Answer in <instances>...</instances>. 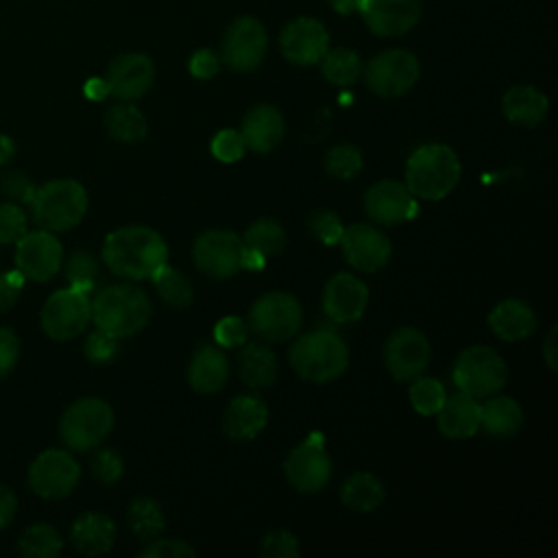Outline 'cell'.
<instances>
[{
	"label": "cell",
	"instance_id": "35",
	"mask_svg": "<svg viewBox=\"0 0 558 558\" xmlns=\"http://www.w3.org/2000/svg\"><path fill=\"white\" fill-rule=\"evenodd\" d=\"M318 63L325 81L338 87L353 85L364 70L360 54L351 48H329Z\"/></svg>",
	"mask_w": 558,
	"mask_h": 558
},
{
	"label": "cell",
	"instance_id": "56",
	"mask_svg": "<svg viewBox=\"0 0 558 558\" xmlns=\"http://www.w3.org/2000/svg\"><path fill=\"white\" fill-rule=\"evenodd\" d=\"M85 96L92 100H105L109 96V87L105 78H89L85 83Z\"/></svg>",
	"mask_w": 558,
	"mask_h": 558
},
{
	"label": "cell",
	"instance_id": "1",
	"mask_svg": "<svg viewBox=\"0 0 558 558\" xmlns=\"http://www.w3.org/2000/svg\"><path fill=\"white\" fill-rule=\"evenodd\" d=\"M105 266L122 279H150L168 264L166 240L150 227L129 225L111 231L102 244Z\"/></svg>",
	"mask_w": 558,
	"mask_h": 558
},
{
	"label": "cell",
	"instance_id": "14",
	"mask_svg": "<svg viewBox=\"0 0 558 558\" xmlns=\"http://www.w3.org/2000/svg\"><path fill=\"white\" fill-rule=\"evenodd\" d=\"M81 480V466L72 453L63 449L41 451L28 469V486L44 499L68 497Z\"/></svg>",
	"mask_w": 558,
	"mask_h": 558
},
{
	"label": "cell",
	"instance_id": "16",
	"mask_svg": "<svg viewBox=\"0 0 558 558\" xmlns=\"http://www.w3.org/2000/svg\"><path fill=\"white\" fill-rule=\"evenodd\" d=\"M61 262L63 248L52 231H26L15 242V268L24 279L48 281L59 272Z\"/></svg>",
	"mask_w": 558,
	"mask_h": 558
},
{
	"label": "cell",
	"instance_id": "28",
	"mask_svg": "<svg viewBox=\"0 0 558 558\" xmlns=\"http://www.w3.org/2000/svg\"><path fill=\"white\" fill-rule=\"evenodd\" d=\"M549 109L547 96L534 85H514L501 98L504 116L519 126H536L545 120Z\"/></svg>",
	"mask_w": 558,
	"mask_h": 558
},
{
	"label": "cell",
	"instance_id": "10",
	"mask_svg": "<svg viewBox=\"0 0 558 558\" xmlns=\"http://www.w3.org/2000/svg\"><path fill=\"white\" fill-rule=\"evenodd\" d=\"M362 72L368 89L375 96L397 98L416 85L421 76V63L414 52L405 48H390L375 54Z\"/></svg>",
	"mask_w": 558,
	"mask_h": 558
},
{
	"label": "cell",
	"instance_id": "43",
	"mask_svg": "<svg viewBox=\"0 0 558 558\" xmlns=\"http://www.w3.org/2000/svg\"><path fill=\"white\" fill-rule=\"evenodd\" d=\"M264 558H299V538L288 530H272L259 543Z\"/></svg>",
	"mask_w": 558,
	"mask_h": 558
},
{
	"label": "cell",
	"instance_id": "46",
	"mask_svg": "<svg viewBox=\"0 0 558 558\" xmlns=\"http://www.w3.org/2000/svg\"><path fill=\"white\" fill-rule=\"evenodd\" d=\"M244 150H246V146H244V140H242L240 131L222 129L211 140V155L222 163L240 161L244 157Z\"/></svg>",
	"mask_w": 558,
	"mask_h": 558
},
{
	"label": "cell",
	"instance_id": "8",
	"mask_svg": "<svg viewBox=\"0 0 558 558\" xmlns=\"http://www.w3.org/2000/svg\"><path fill=\"white\" fill-rule=\"evenodd\" d=\"M303 323V307L290 292H266L248 310V329L266 342L292 338Z\"/></svg>",
	"mask_w": 558,
	"mask_h": 558
},
{
	"label": "cell",
	"instance_id": "18",
	"mask_svg": "<svg viewBox=\"0 0 558 558\" xmlns=\"http://www.w3.org/2000/svg\"><path fill=\"white\" fill-rule=\"evenodd\" d=\"M281 54L294 65H314L329 50V33L316 17H296L279 35Z\"/></svg>",
	"mask_w": 558,
	"mask_h": 558
},
{
	"label": "cell",
	"instance_id": "3",
	"mask_svg": "<svg viewBox=\"0 0 558 558\" xmlns=\"http://www.w3.org/2000/svg\"><path fill=\"white\" fill-rule=\"evenodd\" d=\"M462 166L447 144H423L405 163V187L414 198L440 201L460 183Z\"/></svg>",
	"mask_w": 558,
	"mask_h": 558
},
{
	"label": "cell",
	"instance_id": "11",
	"mask_svg": "<svg viewBox=\"0 0 558 558\" xmlns=\"http://www.w3.org/2000/svg\"><path fill=\"white\" fill-rule=\"evenodd\" d=\"M283 473L299 493L312 495L323 490L331 477V458L325 449V436L312 432L292 447L283 460Z\"/></svg>",
	"mask_w": 558,
	"mask_h": 558
},
{
	"label": "cell",
	"instance_id": "29",
	"mask_svg": "<svg viewBox=\"0 0 558 558\" xmlns=\"http://www.w3.org/2000/svg\"><path fill=\"white\" fill-rule=\"evenodd\" d=\"M523 425V408L508 395L488 397L480 403V429L493 438H512Z\"/></svg>",
	"mask_w": 558,
	"mask_h": 558
},
{
	"label": "cell",
	"instance_id": "26",
	"mask_svg": "<svg viewBox=\"0 0 558 558\" xmlns=\"http://www.w3.org/2000/svg\"><path fill=\"white\" fill-rule=\"evenodd\" d=\"M536 314L521 299H504L488 314L490 331L506 342H519L536 331Z\"/></svg>",
	"mask_w": 558,
	"mask_h": 558
},
{
	"label": "cell",
	"instance_id": "49",
	"mask_svg": "<svg viewBox=\"0 0 558 558\" xmlns=\"http://www.w3.org/2000/svg\"><path fill=\"white\" fill-rule=\"evenodd\" d=\"M124 462L113 449H98L92 458V475L102 484H113L120 480Z\"/></svg>",
	"mask_w": 558,
	"mask_h": 558
},
{
	"label": "cell",
	"instance_id": "27",
	"mask_svg": "<svg viewBox=\"0 0 558 558\" xmlns=\"http://www.w3.org/2000/svg\"><path fill=\"white\" fill-rule=\"evenodd\" d=\"M116 523L100 512H83L70 527V541L76 551L85 556L107 554L116 543Z\"/></svg>",
	"mask_w": 558,
	"mask_h": 558
},
{
	"label": "cell",
	"instance_id": "57",
	"mask_svg": "<svg viewBox=\"0 0 558 558\" xmlns=\"http://www.w3.org/2000/svg\"><path fill=\"white\" fill-rule=\"evenodd\" d=\"M13 155H15V142L7 133H0V166L9 163Z\"/></svg>",
	"mask_w": 558,
	"mask_h": 558
},
{
	"label": "cell",
	"instance_id": "22",
	"mask_svg": "<svg viewBox=\"0 0 558 558\" xmlns=\"http://www.w3.org/2000/svg\"><path fill=\"white\" fill-rule=\"evenodd\" d=\"M368 305L366 283L349 272L333 275L323 290V312L336 323H355Z\"/></svg>",
	"mask_w": 558,
	"mask_h": 558
},
{
	"label": "cell",
	"instance_id": "52",
	"mask_svg": "<svg viewBox=\"0 0 558 558\" xmlns=\"http://www.w3.org/2000/svg\"><path fill=\"white\" fill-rule=\"evenodd\" d=\"M22 288H24V277L17 268L0 272V312H7L17 303Z\"/></svg>",
	"mask_w": 558,
	"mask_h": 558
},
{
	"label": "cell",
	"instance_id": "53",
	"mask_svg": "<svg viewBox=\"0 0 558 558\" xmlns=\"http://www.w3.org/2000/svg\"><path fill=\"white\" fill-rule=\"evenodd\" d=\"M187 68H190V74H192V76L205 81V78H211V76L218 74V70H220V57H218L214 50H209V48H201V50H196V52L190 57Z\"/></svg>",
	"mask_w": 558,
	"mask_h": 558
},
{
	"label": "cell",
	"instance_id": "17",
	"mask_svg": "<svg viewBox=\"0 0 558 558\" xmlns=\"http://www.w3.org/2000/svg\"><path fill=\"white\" fill-rule=\"evenodd\" d=\"M338 244L342 246V255L349 262V266L362 272H375L384 268L392 255L388 235H384V231L366 222L344 227Z\"/></svg>",
	"mask_w": 558,
	"mask_h": 558
},
{
	"label": "cell",
	"instance_id": "31",
	"mask_svg": "<svg viewBox=\"0 0 558 558\" xmlns=\"http://www.w3.org/2000/svg\"><path fill=\"white\" fill-rule=\"evenodd\" d=\"M244 347V344H242ZM238 373L248 388H268L277 381L279 364L266 344L248 342L238 357Z\"/></svg>",
	"mask_w": 558,
	"mask_h": 558
},
{
	"label": "cell",
	"instance_id": "38",
	"mask_svg": "<svg viewBox=\"0 0 558 558\" xmlns=\"http://www.w3.org/2000/svg\"><path fill=\"white\" fill-rule=\"evenodd\" d=\"M150 279L155 283V290H157L159 299L166 305L181 310V307H187L192 303L194 288H192V281L181 270L163 264Z\"/></svg>",
	"mask_w": 558,
	"mask_h": 558
},
{
	"label": "cell",
	"instance_id": "40",
	"mask_svg": "<svg viewBox=\"0 0 558 558\" xmlns=\"http://www.w3.org/2000/svg\"><path fill=\"white\" fill-rule=\"evenodd\" d=\"M325 170L336 179H353L362 170V153L353 144H336L325 155Z\"/></svg>",
	"mask_w": 558,
	"mask_h": 558
},
{
	"label": "cell",
	"instance_id": "20",
	"mask_svg": "<svg viewBox=\"0 0 558 558\" xmlns=\"http://www.w3.org/2000/svg\"><path fill=\"white\" fill-rule=\"evenodd\" d=\"M364 209L377 225H399L418 214V203L401 181L384 179L364 194Z\"/></svg>",
	"mask_w": 558,
	"mask_h": 558
},
{
	"label": "cell",
	"instance_id": "24",
	"mask_svg": "<svg viewBox=\"0 0 558 558\" xmlns=\"http://www.w3.org/2000/svg\"><path fill=\"white\" fill-rule=\"evenodd\" d=\"M268 423V408L257 395H238L222 414V429L233 440H253Z\"/></svg>",
	"mask_w": 558,
	"mask_h": 558
},
{
	"label": "cell",
	"instance_id": "54",
	"mask_svg": "<svg viewBox=\"0 0 558 558\" xmlns=\"http://www.w3.org/2000/svg\"><path fill=\"white\" fill-rule=\"evenodd\" d=\"M15 510H17L15 493L11 488H7V486H0V530L7 527L13 521Z\"/></svg>",
	"mask_w": 558,
	"mask_h": 558
},
{
	"label": "cell",
	"instance_id": "58",
	"mask_svg": "<svg viewBox=\"0 0 558 558\" xmlns=\"http://www.w3.org/2000/svg\"><path fill=\"white\" fill-rule=\"evenodd\" d=\"M329 4H331L340 15H349V13L357 11L360 0H329Z\"/></svg>",
	"mask_w": 558,
	"mask_h": 558
},
{
	"label": "cell",
	"instance_id": "50",
	"mask_svg": "<svg viewBox=\"0 0 558 558\" xmlns=\"http://www.w3.org/2000/svg\"><path fill=\"white\" fill-rule=\"evenodd\" d=\"M118 355V338L96 329L85 340V357L92 364H107Z\"/></svg>",
	"mask_w": 558,
	"mask_h": 558
},
{
	"label": "cell",
	"instance_id": "4",
	"mask_svg": "<svg viewBox=\"0 0 558 558\" xmlns=\"http://www.w3.org/2000/svg\"><path fill=\"white\" fill-rule=\"evenodd\" d=\"M294 373L312 384L338 379L349 366V347L344 338L331 329H316L299 336L290 351Z\"/></svg>",
	"mask_w": 558,
	"mask_h": 558
},
{
	"label": "cell",
	"instance_id": "5",
	"mask_svg": "<svg viewBox=\"0 0 558 558\" xmlns=\"http://www.w3.org/2000/svg\"><path fill=\"white\" fill-rule=\"evenodd\" d=\"M28 207L41 229L52 233L70 231L87 211V192L74 179H54L35 190Z\"/></svg>",
	"mask_w": 558,
	"mask_h": 558
},
{
	"label": "cell",
	"instance_id": "15",
	"mask_svg": "<svg viewBox=\"0 0 558 558\" xmlns=\"http://www.w3.org/2000/svg\"><path fill=\"white\" fill-rule=\"evenodd\" d=\"M429 357V340L414 327L395 329L384 344V364L397 381H412L423 375Z\"/></svg>",
	"mask_w": 558,
	"mask_h": 558
},
{
	"label": "cell",
	"instance_id": "13",
	"mask_svg": "<svg viewBox=\"0 0 558 558\" xmlns=\"http://www.w3.org/2000/svg\"><path fill=\"white\" fill-rule=\"evenodd\" d=\"M242 238L227 229L203 231L192 244V257L211 279H229L242 270Z\"/></svg>",
	"mask_w": 558,
	"mask_h": 558
},
{
	"label": "cell",
	"instance_id": "44",
	"mask_svg": "<svg viewBox=\"0 0 558 558\" xmlns=\"http://www.w3.org/2000/svg\"><path fill=\"white\" fill-rule=\"evenodd\" d=\"M307 227H310V233H312L318 242H323V244H327V246L338 244L340 238H342V231H344L342 220H340L333 211H329V209H318V211H314V214L310 216Z\"/></svg>",
	"mask_w": 558,
	"mask_h": 558
},
{
	"label": "cell",
	"instance_id": "7",
	"mask_svg": "<svg viewBox=\"0 0 558 558\" xmlns=\"http://www.w3.org/2000/svg\"><path fill=\"white\" fill-rule=\"evenodd\" d=\"M451 377L460 392L482 399L504 388L508 379V366L495 349L486 344H473L460 351Z\"/></svg>",
	"mask_w": 558,
	"mask_h": 558
},
{
	"label": "cell",
	"instance_id": "34",
	"mask_svg": "<svg viewBox=\"0 0 558 558\" xmlns=\"http://www.w3.org/2000/svg\"><path fill=\"white\" fill-rule=\"evenodd\" d=\"M126 521L131 532L142 541L148 543L157 536H161V532L166 530V517L161 506L150 499V497H135L129 506L126 512Z\"/></svg>",
	"mask_w": 558,
	"mask_h": 558
},
{
	"label": "cell",
	"instance_id": "30",
	"mask_svg": "<svg viewBox=\"0 0 558 558\" xmlns=\"http://www.w3.org/2000/svg\"><path fill=\"white\" fill-rule=\"evenodd\" d=\"M229 377L227 355L216 347H201L187 366V384L192 390L209 395L225 386Z\"/></svg>",
	"mask_w": 558,
	"mask_h": 558
},
{
	"label": "cell",
	"instance_id": "32",
	"mask_svg": "<svg viewBox=\"0 0 558 558\" xmlns=\"http://www.w3.org/2000/svg\"><path fill=\"white\" fill-rule=\"evenodd\" d=\"M105 129L107 133L122 144H135L142 142L148 133V122L146 116L131 105V100H118L105 111Z\"/></svg>",
	"mask_w": 558,
	"mask_h": 558
},
{
	"label": "cell",
	"instance_id": "51",
	"mask_svg": "<svg viewBox=\"0 0 558 558\" xmlns=\"http://www.w3.org/2000/svg\"><path fill=\"white\" fill-rule=\"evenodd\" d=\"M20 360V338L13 329L0 327V377L11 373Z\"/></svg>",
	"mask_w": 558,
	"mask_h": 558
},
{
	"label": "cell",
	"instance_id": "21",
	"mask_svg": "<svg viewBox=\"0 0 558 558\" xmlns=\"http://www.w3.org/2000/svg\"><path fill=\"white\" fill-rule=\"evenodd\" d=\"M105 81L109 96L118 100H137L155 81V63L144 52H124L111 61Z\"/></svg>",
	"mask_w": 558,
	"mask_h": 558
},
{
	"label": "cell",
	"instance_id": "37",
	"mask_svg": "<svg viewBox=\"0 0 558 558\" xmlns=\"http://www.w3.org/2000/svg\"><path fill=\"white\" fill-rule=\"evenodd\" d=\"M17 549L26 558H54L63 549V538L52 525L35 523L20 534Z\"/></svg>",
	"mask_w": 558,
	"mask_h": 558
},
{
	"label": "cell",
	"instance_id": "23",
	"mask_svg": "<svg viewBox=\"0 0 558 558\" xmlns=\"http://www.w3.org/2000/svg\"><path fill=\"white\" fill-rule=\"evenodd\" d=\"M434 416L438 432L449 440H466L480 429V403L466 392L445 397Z\"/></svg>",
	"mask_w": 558,
	"mask_h": 558
},
{
	"label": "cell",
	"instance_id": "45",
	"mask_svg": "<svg viewBox=\"0 0 558 558\" xmlns=\"http://www.w3.org/2000/svg\"><path fill=\"white\" fill-rule=\"evenodd\" d=\"M37 185L20 170H9L0 177V192L7 201L17 205H31Z\"/></svg>",
	"mask_w": 558,
	"mask_h": 558
},
{
	"label": "cell",
	"instance_id": "25",
	"mask_svg": "<svg viewBox=\"0 0 558 558\" xmlns=\"http://www.w3.org/2000/svg\"><path fill=\"white\" fill-rule=\"evenodd\" d=\"M283 116L272 105H255L246 111L242 120V140L244 146L253 153H270L283 137Z\"/></svg>",
	"mask_w": 558,
	"mask_h": 558
},
{
	"label": "cell",
	"instance_id": "19",
	"mask_svg": "<svg viewBox=\"0 0 558 558\" xmlns=\"http://www.w3.org/2000/svg\"><path fill=\"white\" fill-rule=\"evenodd\" d=\"M357 11L371 33L399 37L418 24L423 4L421 0H360Z\"/></svg>",
	"mask_w": 558,
	"mask_h": 558
},
{
	"label": "cell",
	"instance_id": "12",
	"mask_svg": "<svg viewBox=\"0 0 558 558\" xmlns=\"http://www.w3.org/2000/svg\"><path fill=\"white\" fill-rule=\"evenodd\" d=\"M268 48V33L257 17L242 15L233 20L220 44V61L227 63L233 72H251L255 70Z\"/></svg>",
	"mask_w": 558,
	"mask_h": 558
},
{
	"label": "cell",
	"instance_id": "2",
	"mask_svg": "<svg viewBox=\"0 0 558 558\" xmlns=\"http://www.w3.org/2000/svg\"><path fill=\"white\" fill-rule=\"evenodd\" d=\"M153 314L148 294L131 283H113L92 299V320L96 329L122 340L142 331Z\"/></svg>",
	"mask_w": 558,
	"mask_h": 558
},
{
	"label": "cell",
	"instance_id": "41",
	"mask_svg": "<svg viewBox=\"0 0 558 558\" xmlns=\"http://www.w3.org/2000/svg\"><path fill=\"white\" fill-rule=\"evenodd\" d=\"M65 277L72 288H78L89 294L98 279V259L87 251L72 253V257L68 259V266H65Z\"/></svg>",
	"mask_w": 558,
	"mask_h": 558
},
{
	"label": "cell",
	"instance_id": "47",
	"mask_svg": "<svg viewBox=\"0 0 558 558\" xmlns=\"http://www.w3.org/2000/svg\"><path fill=\"white\" fill-rule=\"evenodd\" d=\"M140 558H185V556H196L194 547L187 545L185 541L179 538H153L148 541L140 551Z\"/></svg>",
	"mask_w": 558,
	"mask_h": 558
},
{
	"label": "cell",
	"instance_id": "48",
	"mask_svg": "<svg viewBox=\"0 0 558 558\" xmlns=\"http://www.w3.org/2000/svg\"><path fill=\"white\" fill-rule=\"evenodd\" d=\"M248 325L240 316H225L214 327V340L216 344L225 349H238L246 342Z\"/></svg>",
	"mask_w": 558,
	"mask_h": 558
},
{
	"label": "cell",
	"instance_id": "9",
	"mask_svg": "<svg viewBox=\"0 0 558 558\" xmlns=\"http://www.w3.org/2000/svg\"><path fill=\"white\" fill-rule=\"evenodd\" d=\"M92 320V299L78 288H61L52 292L39 314L41 329L52 340H72L87 329Z\"/></svg>",
	"mask_w": 558,
	"mask_h": 558
},
{
	"label": "cell",
	"instance_id": "36",
	"mask_svg": "<svg viewBox=\"0 0 558 558\" xmlns=\"http://www.w3.org/2000/svg\"><path fill=\"white\" fill-rule=\"evenodd\" d=\"M242 244L244 248L248 251H255L259 253L264 259L268 257H275L283 251L286 246V233H283V227L272 220V218H259L255 220L246 231H244V238H242Z\"/></svg>",
	"mask_w": 558,
	"mask_h": 558
},
{
	"label": "cell",
	"instance_id": "6",
	"mask_svg": "<svg viewBox=\"0 0 558 558\" xmlns=\"http://www.w3.org/2000/svg\"><path fill=\"white\" fill-rule=\"evenodd\" d=\"M113 429V410L100 397H83L65 408L59 418V438L72 451H92Z\"/></svg>",
	"mask_w": 558,
	"mask_h": 558
},
{
	"label": "cell",
	"instance_id": "39",
	"mask_svg": "<svg viewBox=\"0 0 558 558\" xmlns=\"http://www.w3.org/2000/svg\"><path fill=\"white\" fill-rule=\"evenodd\" d=\"M408 395H410V403H412L414 412H418L423 416H434L447 397V392L438 379L423 377V375L412 379Z\"/></svg>",
	"mask_w": 558,
	"mask_h": 558
},
{
	"label": "cell",
	"instance_id": "42",
	"mask_svg": "<svg viewBox=\"0 0 558 558\" xmlns=\"http://www.w3.org/2000/svg\"><path fill=\"white\" fill-rule=\"evenodd\" d=\"M22 205L4 201L0 203V244H15L28 229Z\"/></svg>",
	"mask_w": 558,
	"mask_h": 558
},
{
	"label": "cell",
	"instance_id": "33",
	"mask_svg": "<svg viewBox=\"0 0 558 558\" xmlns=\"http://www.w3.org/2000/svg\"><path fill=\"white\" fill-rule=\"evenodd\" d=\"M386 497V488L381 480L368 471H357L353 473L340 490V499L347 508L357 510V512H373L381 506Z\"/></svg>",
	"mask_w": 558,
	"mask_h": 558
},
{
	"label": "cell",
	"instance_id": "55",
	"mask_svg": "<svg viewBox=\"0 0 558 558\" xmlns=\"http://www.w3.org/2000/svg\"><path fill=\"white\" fill-rule=\"evenodd\" d=\"M556 336H558V327L551 325V329H549V333H547V338H545V342H543V360H545V364L549 366V371H554V373H556V368H558V344H556Z\"/></svg>",
	"mask_w": 558,
	"mask_h": 558
}]
</instances>
